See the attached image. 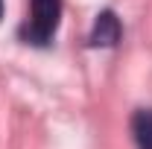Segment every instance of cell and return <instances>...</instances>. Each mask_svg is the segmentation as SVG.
Segmentation results:
<instances>
[{
  "mask_svg": "<svg viewBox=\"0 0 152 149\" xmlns=\"http://www.w3.org/2000/svg\"><path fill=\"white\" fill-rule=\"evenodd\" d=\"M58 18H61V0H32L29 18L23 23V38L38 47L50 44L58 29Z\"/></svg>",
  "mask_w": 152,
  "mask_h": 149,
  "instance_id": "1",
  "label": "cell"
},
{
  "mask_svg": "<svg viewBox=\"0 0 152 149\" xmlns=\"http://www.w3.org/2000/svg\"><path fill=\"white\" fill-rule=\"evenodd\" d=\"M91 47H114L120 41V20L114 12H102L96 15V23L91 29Z\"/></svg>",
  "mask_w": 152,
  "mask_h": 149,
  "instance_id": "2",
  "label": "cell"
},
{
  "mask_svg": "<svg viewBox=\"0 0 152 149\" xmlns=\"http://www.w3.org/2000/svg\"><path fill=\"white\" fill-rule=\"evenodd\" d=\"M132 134L137 149H152V108H140L132 117Z\"/></svg>",
  "mask_w": 152,
  "mask_h": 149,
  "instance_id": "3",
  "label": "cell"
},
{
  "mask_svg": "<svg viewBox=\"0 0 152 149\" xmlns=\"http://www.w3.org/2000/svg\"><path fill=\"white\" fill-rule=\"evenodd\" d=\"M0 15H3V0H0Z\"/></svg>",
  "mask_w": 152,
  "mask_h": 149,
  "instance_id": "4",
  "label": "cell"
}]
</instances>
